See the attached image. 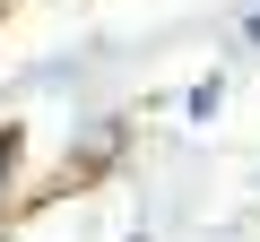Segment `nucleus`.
Masks as SVG:
<instances>
[{
  "label": "nucleus",
  "mask_w": 260,
  "mask_h": 242,
  "mask_svg": "<svg viewBox=\"0 0 260 242\" xmlns=\"http://www.w3.org/2000/svg\"><path fill=\"white\" fill-rule=\"evenodd\" d=\"M18 147H26L18 130H0V199H9V173H18Z\"/></svg>",
  "instance_id": "1"
},
{
  "label": "nucleus",
  "mask_w": 260,
  "mask_h": 242,
  "mask_svg": "<svg viewBox=\"0 0 260 242\" xmlns=\"http://www.w3.org/2000/svg\"><path fill=\"white\" fill-rule=\"evenodd\" d=\"M251 35H260V18H251Z\"/></svg>",
  "instance_id": "2"
}]
</instances>
